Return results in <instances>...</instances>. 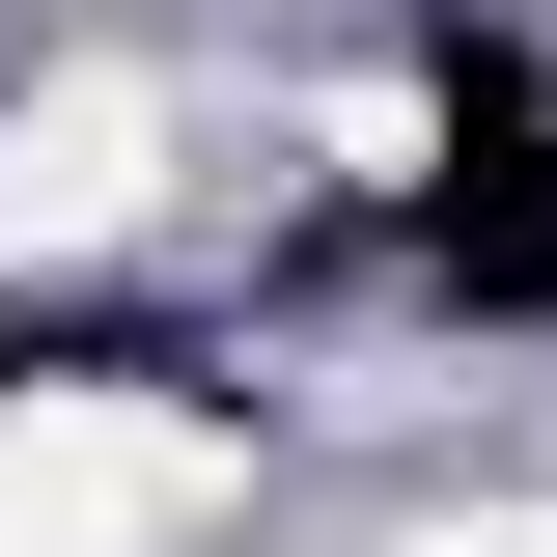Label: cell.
<instances>
[{
	"label": "cell",
	"instance_id": "obj_1",
	"mask_svg": "<svg viewBox=\"0 0 557 557\" xmlns=\"http://www.w3.org/2000/svg\"><path fill=\"white\" fill-rule=\"evenodd\" d=\"M196 502V418H139V391H28L0 418V557H139Z\"/></svg>",
	"mask_w": 557,
	"mask_h": 557
},
{
	"label": "cell",
	"instance_id": "obj_3",
	"mask_svg": "<svg viewBox=\"0 0 557 557\" xmlns=\"http://www.w3.org/2000/svg\"><path fill=\"white\" fill-rule=\"evenodd\" d=\"M391 557H557V502H474V530H391Z\"/></svg>",
	"mask_w": 557,
	"mask_h": 557
},
{
	"label": "cell",
	"instance_id": "obj_2",
	"mask_svg": "<svg viewBox=\"0 0 557 557\" xmlns=\"http://www.w3.org/2000/svg\"><path fill=\"white\" fill-rule=\"evenodd\" d=\"M139 196H168V84H28L0 112V223L28 251H112Z\"/></svg>",
	"mask_w": 557,
	"mask_h": 557
}]
</instances>
